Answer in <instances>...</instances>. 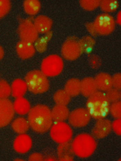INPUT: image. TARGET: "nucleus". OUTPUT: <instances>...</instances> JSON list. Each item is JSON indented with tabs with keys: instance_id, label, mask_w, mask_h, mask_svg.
<instances>
[{
	"instance_id": "25",
	"label": "nucleus",
	"mask_w": 121,
	"mask_h": 161,
	"mask_svg": "<svg viewBox=\"0 0 121 161\" xmlns=\"http://www.w3.org/2000/svg\"><path fill=\"white\" fill-rule=\"evenodd\" d=\"M53 100L56 104L67 106L70 103L71 96H69L64 90H58L54 94Z\"/></svg>"
},
{
	"instance_id": "26",
	"label": "nucleus",
	"mask_w": 121,
	"mask_h": 161,
	"mask_svg": "<svg viewBox=\"0 0 121 161\" xmlns=\"http://www.w3.org/2000/svg\"><path fill=\"white\" fill-rule=\"evenodd\" d=\"M118 6V2L116 0H102L100 3V8L105 13L115 12Z\"/></svg>"
},
{
	"instance_id": "32",
	"label": "nucleus",
	"mask_w": 121,
	"mask_h": 161,
	"mask_svg": "<svg viewBox=\"0 0 121 161\" xmlns=\"http://www.w3.org/2000/svg\"><path fill=\"white\" fill-rule=\"evenodd\" d=\"M109 113L115 118L118 119L121 118V103L120 101H118L110 104Z\"/></svg>"
},
{
	"instance_id": "33",
	"label": "nucleus",
	"mask_w": 121,
	"mask_h": 161,
	"mask_svg": "<svg viewBox=\"0 0 121 161\" xmlns=\"http://www.w3.org/2000/svg\"><path fill=\"white\" fill-rule=\"evenodd\" d=\"M11 8V3L9 0H0V19L6 16Z\"/></svg>"
},
{
	"instance_id": "11",
	"label": "nucleus",
	"mask_w": 121,
	"mask_h": 161,
	"mask_svg": "<svg viewBox=\"0 0 121 161\" xmlns=\"http://www.w3.org/2000/svg\"><path fill=\"white\" fill-rule=\"evenodd\" d=\"M13 103L8 98H0V127L8 125L14 117Z\"/></svg>"
},
{
	"instance_id": "3",
	"label": "nucleus",
	"mask_w": 121,
	"mask_h": 161,
	"mask_svg": "<svg viewBox=\"0 0 121 161\" xmlns=\"http://www.w3.org/2000/svg\"><path fill=\"white\" fill-rule=\"evenodd\" d=\"M96 146L95 138L88 134L76 136L71 143L74 154L80 158H86L91 156L96 151Z\"/></svg>"
},
{
	"instance_id": "20",
	"label": "nucleus",
	"mask_w": 121,
	"mask_h": 161,
	"mask_svg": "<svg viewBox=\"0 0 121 161\" xmlns=\"http://www.w3.org/2000/svg\"><path fill=\"white\" fill-rule=\"evenodd\" d=\"M10 87H11L12 96L15 98L23 97L25 95L28 89L26 82L20 78L14 80Z\"/></svg>"
},
{
	"instance_id": "29",
	"label": "nucleus",
	"mask_w": 121,
	"mask_h": 161,
	"mask_svg": "<svg viewBox=\"0 0 121 161\" xmlns=\"http://www.w3.org/2000/svg\"><path fill=\"white\" fill-rule=\"evenodd\" d=\"M11 94V87L6 80H0V98H8Z\"/></svg>"
},
{
	"instance_id": "21",
	"label": "nucleus",
	"mask_w": 121,
	"mask_h": 161,
	"mask_svg": "<svg viewBox=\"0 0 121 161\" xmlns=\"http://www.w3.org/2000/svg\"><path fill=\"white\" fill-rule=\"evenodd\" d=\"M58 155L60 160H74V152H73L71 143L68 142L59 145L58 148Z\"/></svg>"
},
{
	"instance_id": "36",
	"label": "nucleus",
	"mask_w": 121,
	"mask_h": 161,
	"mask_svg": "<svg viewBox=\"0 0 121 161\" xmlns=\"http://www.w3.org/2000/svg\"><path fill=\"white\" fill-rule=\"evenodd\" d=\"M112 86L116 89L120 90L121 89V74L120 73H116L113 77H112Z\"/></svg>"
},
{
	"instance_id": "17",
	"label": "nucleus",
	"mask_w": 121,
	"mask_h": 161,
	"mask_svg": "<svg viewBox=\"0 0 121 161\" xmlns=\"http://www.w3.org/2000/svg\"><path fill=\"white\" fill-rule=\"evenodd\" d=\"M98 92L95 80L93 78H85L80 81V93L83 96L89 97Z\"/></svg>"
},
{
	"instance_id": "2",
	"label": "nucleus",
	"mask_w": 121,
	"mask_h": 161,
	"mask_svg": "<svg viewBox=\"0 0 121 161\" xmlns=\"http://www.w3.org/2000/svg\"><path fill=\"white\" fill-rule=\"evenodd\" d=\"M86 105L91 117L96 120L105 118L109 114L110 103L102 92H96L89 97Z\"/></svg>"
},
{
	"instance_id": "22",
	"label": "nucleus",
	"mask_w": 121,
	"mask_h": 161,
	"mask_svg": "<svg viewBox=\"0 0 121 161\" xmlns=\"http://www.w3.org/2000/svg\"><path fill=\"white\" fill-rule=\"evenodd\" d=\"M64 91L69 96H77L80 93V80L76 78L69 80L65 84Z\"/></svg>"
},
{
	"instance_id": "35",
	"label": "nucleus",
	"mask_w": 121,
	"mask_h": 161,
	"mask_svg": "<svg viewBox=\"0 0 121 161\" xmlns=\"http://www.w3.org/2000/svg\"><path fill=\"white\" fill-rule=\"evenodd\" d=\"M112 129L116 135L120 136L121 135V119H116L112 123Z\"/></svg>"
},
{
	"instance_id": "27",
	"label": "nucleus",
	"mask_w": 121,
	"mask_h": 161,
	"mask_svg": "<svg viewBox=\"0 0 121 161\" xmlns=\"http://www.w3.org/2000/svg\"><path fill=\"white\" fill-rule=\"evenodd\" d=\"M52 36V33L50 32H48L46 33L44 36L41 37L40 38H37V40L35 42V48L40 53H43L44 51H46L47 47V42L50 40Z\"/></svg>"
},
{
	"instance_id": "8",
	"label": "nucleus",
	"mask_w": 121,
	"mask_h": 161,
	"mask_svg": "<svg viewBox=\"0 0 121 161\" xmlns=\"http://www.w3.org/2000/svg\"><path fill=\"white\" fill-rule=\"evenodd\" d=\"M62 55L67 60H75L82 53L79 41L75 37H69L62 44Z\"/></svg>"
},
{
	"instance_id": "34",
	"label": "nucleus",
	"mask_w": 121,
	"mask_h": 161,
	"mask_svg": "<svg viewBox=\"0 0 121 161\" xmlns=\"http://www.w3.org/2000/svg\"><path fill=\"white\" fill-rule=\"evenodd\" d=\"M89 64L92 69H98L101 66V60L97 55H91L89 57Z\"/></svg>"
},
{
	"instance_id": "16",
	"label": "nucleus",
	"mask_w": 121,
	"mask_h": 161,
	"mask_svg": "<svg viewBox=\"0 0 121 161\" xmlns=\"http://www.w3.org/2000/svg\"><path fill=\"white\" fill-rule=\"evenodd\" d=\"M95 82L97 88L102 92H107L112 88V77L108 73H100L96 76Z\"/></svg>"
},
{
	"instance_id": "9",
	"label": "nucleus",
	"mask_w": 121,
	"mask_h": 161,
	"mask_svg": "<svg viewBox=\"0 0 121 161\" xmlns=\"http://www.w3.org/2000/svg\"><path fill=\"white\" fill-rule=\"evenodd\" d=\"M19 36L22 41L33 43L38 38V32L30 19L22 20L19 26Z\"/></svg>"
},
{
	"instance_id": "40",
	"label": "nucleus",
	"mask_w": 121,
	"mask_h": 161,
	"mask_svg": "<svg viewBox=\"0 0 121 161\" xmlns=\"http://www.w3.org/2000/svg\"><path fill=\"white\" fill-rule=\"evenodd\" d=\"M116 22L120 25V12L118 13V16H117V18H116Z\"/></svg>"
},
{
	"instance_id": "24",
	"label": "nucleus",
	"mask_w": 121,
	"mask_h": 161,
	"mask_svg": "<svg viewBox=\"0 0 121 161\" xmlns=\"http://www.w3.org/2000/svg\"><path fill=\"white\" fill-rule=\"evenodd\" d=\"M23 6L25 13L31 16L36 15L40 10V2L37 0H26Z\"/></svg>"
},
{
	"instance_id": "10",
	"label": "nucleus",
	"mask_w": 121,
	"mask_h": 161,
	"mask_svg": "<svg viewBox=\"0 0 121 161\" xmlns=\"http://www.w3.org/2000/svg\"><path fill=\"white\" fill-rule=\"evenodd\" d=\"M91 115L86 108H78L69 115V124L74 127H83L88 125L91 120Z\"/></svg>"
},
{
	"instance_id": "18",
	"label": "nucleus",
	"mask_w": 121,
	"mask_h": 161,
	"mask_svg": "<svg viewBox=\"0 0 121 161\" xmlns=\"http://www.w3.org/2000/svg\"><path fill=\"white\" fill-rule=\"evenodd\" d=\"M13 107L15 113L20 115H24L29 114L30 109V103L23 97L16 98L13 103Z\"/></svg>"
},
{
	"instance_id": "15",
	"label": "nucleus",
	"mask_w": 121,
	"mask_h": 161,
	"mask_svg": "<svg viewBox=\"0 0 121 161\" xmlns=\"http://www.w3.org/2000/svg\"><path fill=\"white\" fill-rule=\"evenodd\" d=\"M34 26H36L38 33L46 34L49 32L53 22L52 20L47 16L39 15L34 19Z\"/></svg>"
},
{
	"instance_id": "13",
	"label": "nucleus",
	"mask_w": 121,
	"mask_h": 161,
	"mask_svg": "<svg viewBox=\"0 0 121 161\" xmlns=\"http://www.w3.org/2000/svg\"><path fill=\"white\" fill-rule=\"evenodd\" d=\"M33 142L30 137L27 134H22L17 136L13 142L14 150L18 153L24 154L28 152L32 147Z\"/></svg>"
},
{
	"instance_id": "6",
	"label": "nucleus",
	"mask_w": 121,
	"mask_h": 161,
	"mask_svg": "<svg viewBox=\"0 0 121 161\" xmlns=\"http://www.w3.org/2000/svg\"><path fill=\"white\" fill-rule=\"evenodd\" d=\"M51 139L59 144L70 142L73 136V131L67 123L63 122H55L52 125L50 130Z\"/></svg>"
},
{
	"instance_id": "38",
	"label": "nucleus",
	"mask_w": 121,
	"mask_h": 161,
	"mask_svg": "<svg viewBox=\"0 0 121 161\" xmlns=\"http://www.w3.org/2000/svg\"><path fill=\"white\" fill-rule=\"evenodd\" d=\"M86 28L91 36H93V37H96L97 36V33H96V31L94 29V26H93V23H86Z\"/></svg>"
},
{
	"instance_id": "30",
	"label": "nucleus",
	"mask_w": 121,
	"mask_h": 161,
	"mask_svg": "<svg viewBox=\"0 0 121 161\" xmlns=\"http://www.w3.org/2000/svg\"><path fill=\"white\" fill-rule=\"evenodd\" d=\"M106 92L107 93L105 94V96L110 103L120 101L121 97V93L120 90L116 89L115 88H111Z\"/></svg>"
},
{
	"instance_id": "37",
	"label": "nucleus",
	"mask_w": 121,
	"mask_h": 161,
	"mask_svg": "<svg viewBox=\"0 0 121 161\" xmlns=\"http://www.w3.org/2000/svg\"><path fill=\"white\" fill-rule=\"evenodd\" d=\"M44 160V157L41 153H32V154L30 155L29 160L30 161H40V160Z\"/></svg>"
},
{
	"instance_id": "7",
	"label": "nucleus",
	"mask_w": 121,
	"mask_h": 161,
	"mask_svg": "<svg viewBox=\"0 0 121 161\" xmlns=\"http://www.w3.org/2000/svg\"><path fill=\"white\" fill-rule=\"evenodd\" d=\"M93 26L97 35L108 36L115 29L116 21L109 13H102L96 17Z\"/></svg>"
},
{
	"instance_id": "19",
	"label": "nucleus",
	"mask_w": 121,
	"mask_h": 161,
	"mask_svg": "<svg viewBox=\"0 0 121 161\" xmlns=\"http://www.w3.org/2000/svg\"><path fill=\"white\" fill-rule=\"evenodd\" d=\"M51 111L53 120L55 122H63L69 118V111L67 107L65 105L56 104Z\"/></svg>"
},
{
	"instance_id": "12",
	"label": "nucleus",
	"mask_w": 121,
	"mask_h": 161,
	"mask_svg": "<svg viewBox=\"0 0 121 161\" xmlns=\"http://www.w3.org/2000/svg\"><path fill=\"white\" fill-rule=\"evenodd\" d=\"M112 130V122L107 119L103 118L97 120L94 127L91 131V134L94 138L102 139L107 137Z\"/></svg>"
},
{
	"instance_id": "5",
	"label": "nucleus",
	"mask_w": 121,
	"mask_h": 161,
	"mask_svg": "<svg viewBox=\"0 0 121 161\" xmlns=\"http://www.w3.org/2000/svg\"><path fill=\"white\" fill-rule=\"evenodd\" d=\"M64 62L58 55H51L45 58L41 64V71L47 77H55L60 75L63 70Z\"/></svg>"
},
{
	"instance_id": "28",
	"label": "nucleus",
	"mask_w": 121,
	"mask_h": 161,
	"mask_svg": "<svg viewBox=\"0 0 121 161\" xmlns=\"http://www.w3.org/2000/svg\"><path fill=\"white\" fill-rule=\"evenodd\" d=\"M95 40L90 36H85L82 37L79 41V43L80 44L82 53H88L92 50L93 47L95 45Z\"/></svg>"
},
{
	"instance_id": "31",
	"label": "nucleus",
	"mask_w": 121,
	"mask_h": 161,
	"mask_svg": "<svg viewBox=\"0 0 121 161\" xmlns=\"http://www.w3.org/2000/svg\"><path fill=\"white\" fill-rule=\"evenodd\" d=\"M100 1L98 0H81L80 1V6L83 9L86 10H89V11H91V10H93L96 9L98 7L100 6Z\"/></svg>"
},
{
	"instance_id": "14",
	"label": "nucleus",
	"mask_w": 121,
	"mask_h": 161,
	"mask_svg": "<svg viewBox=\"0 0 121 161\" xmlns=\"http://www.w3.org/2000/svg\"><path fill=\"white\" fill-rule=\"evenodd\" d=\"M16 52L21 59H27L35 55L36 48L33 43L21 40L16 44Z\"/></svg>"
},
{
	"instance_id": "4",
	"label": "nucleus",
	"mask_w": 121,
	"mask_h": 161,
	"mask_svg": "<svg viewBox=\"0 0 121 161\" xmlns=\"http://www.w3.org/2000/svg\"><path fill=\"white\" fill-rule=\"evenodd\" d=\"M27 88L30 92L40 94L47 92L49 89V81L47 77L39 70H33L25 76Z\"/></svg>"
},
{
	"instance_id": "39",
	"label": "nucleus",
	"mask_w": 121,
	"mask_h": 161,
	"mask_svg": "<svg viewBox=\"0 0 121 161\" xmlns=\"http://www.w3.org/2000/svg\"><path fill=\"white\" fill-rule=\"evenodd\" d=\"M3 55H4V51H3V48L0 46V60L3 58Z\"/></svg>"
},
{
	"instance_id": "1",
	"label": "nucleus",
	"mask_w": 121,
	"mask_h": 161,
	"mask_svg": "<svg viewBox=\"0 0 121 161\" xmlns=\"http://www.w3.org/2000/svg\"><path fill=\"white\" fill-rule=\"evenodd\" d=\"M28 122L34 131L43 134L50 129L53 125L50 108L44 104H37L28 114Z\"/></svg>"
},
{
	"instance_id": "23",
	"label": "nucleus",
	"mask_w": 121,
	"mask_h": 161,
	"mask_svg": "<svg viewBox=\"0 0 121 161\" xmlns=\"http://www.w3.org/2000/svg\"><path fill=\"white\" fill-rule=\"evenodd\" d=\"M12 129L13 131L17 134H22L29 130V124L27 120L24 118H17L15 119L11 124Z\"/></svg>"
}]
</instances>
